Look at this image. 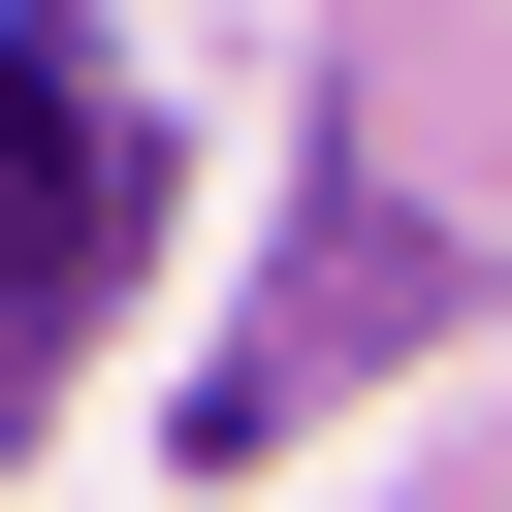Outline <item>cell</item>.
Wrapping results in <instances>:
<instances>
[{
	"mask_svg": "<svg viewBox=\"0 0 512 512\" xmlns=\"http://www.w3.org/2000/svg\"><path fill=\"white\" fill-rule=\"evenodd\" d=\"M96 256H128V192H96V64H64V32H0V352H64V320H96Z\"/></svg>",
	"mask_w": 512,
	"mask_h": 512,
	"instance_id": "1",
	"label": "cell"
}]
</instances>
